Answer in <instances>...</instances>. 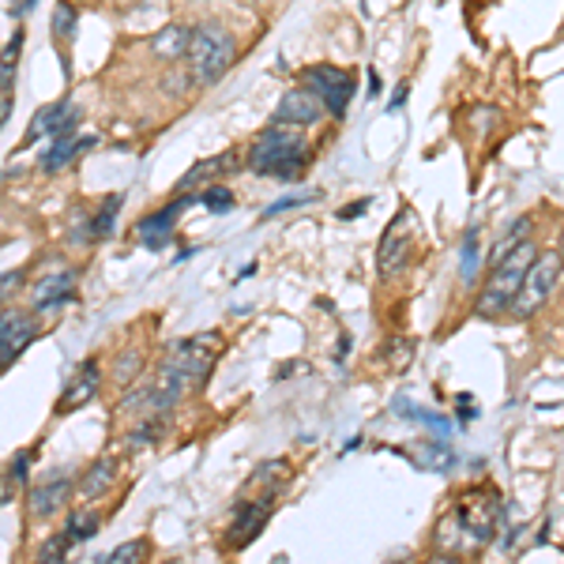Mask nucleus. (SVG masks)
Listing matches in <instances>:
<instances>
[{
	"mask_svg": "<svg viewBox=\"0 0 564 564\" xmlns=\"http://www.w3.org/2000/svg\"><path fill=\"white\" fill-rule=\"evenodd\" d=\"M121 204H124V196H106V204L98 207L95 218H90V238L102 241V238L113 234V223H117V212H121Z\"/></svg>",
	"mask_w": 564,
	"mask_h": 564,
	"instance_id": "obj_21",
	"label": "nucleus"
},
{
	"mask_svg": "<svg viewBox=\"0 0 564 564\" xmlns=\"http://www.w3.org/2000/svg\"><path fill=\"white\" fill-rule=\"evenodd\" d=\"M23 282V271H12V275H4L0 279V302H8V297L15 294V286Z\"/></svg>",
	"mask_w": 564,
	"mask_h": 564,
	"instance_id": "obj_33",
	"label": "nucleus"
},
{
	"mask_svg": "<svg viewBox=\"0 0 564 564\" xmlns=\"http://www.w3.org/2000/svg\"><path fill=\"white\" fill-rule=\"evenodd\" d=\"M162 436V417H148V422L140 425V430H135L132 436H129V448H143V444H151V441H159Z\"/></svg>",
	"mask_w": 564,
	"mask_h": 564,
	"instance_id": "obj_29",
	"label": "nucleus"
},
{
	"mask_svg": "<svg viewBox=\"0 0 564 564\" xmlns=\"http://www.w3.org/2000/svg\"><path fill=\"white\" fill-rule=\"evenodd\" d=\"M531 226H534V218H531V215H520V218H516L512 234H505V238H500V241L494 245V252H489V263H497L500 257H505V252H512L516 245H523L527 238H531Z\"/></svg>",
	"mask_w": 564,
	"mask_h": 564,
	"instance_id": "obj_22",
	"label": "nucleus"
},
{
	"mask_svg": "<svg viewBox=\"0 0 564 564\" xmlns=\"http://www.w3.org/2000/svg\"><path fill=\"white\" fill-rule=\"evenodd\" d=\"M188 39H193V26L170 23V26H162V31L151 39V53L159 61H181L188 53Z\"/></svg>",
	"mask_w": 564,
	"mask_h": 564,
	"instance_id": "obj_18",
	"label": "nucleus"
},
{
	"mask_svg": "<svg viewBox=\"0 0 564 564\" xmlns=\"http://www.w3.org/2000/svg\"><path fill=\"white\" fill-rule=\"evenodd\" d=\"M230 166H238V154L234 151H223V154H215V159H207V162H199V166H193L185 174V181L177 185V193H188V188H199L204 181H215L218 174H230Z\"/></svg>",
	"mask_w": 564,
	"mask_h": 564,
	"instance_id": "obj_19",
	"label": "nucleus"
},
{
	"mask_svg": "<svg viewBox=\"0 0 564 564\" xmlns=\"http://www.w3.org/2000/svg\"><path fill=\"white\" fill-rule=\"evenodd\" d=\"M98 143V135H53V143H50V151L42 154V170L45 174H61V170H68L72 162L79 159L87 148H95Z\"/></svg>",
	"mask_w": 564,
	"mask_h": 564,
	"instance_id": "obj_14",
	"label": "nucleus"
},
{
	"mask_svg": "<svg viewBox=\"0 0 564 564\" xmlns=\"http://www.w3.org/2000/svg\"><path fill=\"white\" fill-rule=\"evenodd\" d=\"M34 339H39V324H34L31 313H15V308L0 313V372L12 366Z\"/></svg>",
	"mask_w": 564,
	"mask_h": 564,
	"instance_id": "obj_8",
	"label": "nucleus"
},
{
	"mask_svg": "<svg viewBox=\"0 0 564 564\" xmlns=\"http://www.w3.org/2000/svg\"><path fill=\"white\" fill-rule=\"evenodd\" d=\"M414 241H417V215L411 207H403L395 223L384 230V238H380V249H377L380 275L384 279L403 275V268L414 260Z\"/></svg>",
	"mask_w": 564,
	"mask_h": 564,
	"instance_id": "obj_6",
	"label": "nucleus"
},
{
	"mask_svg": "<svg viewBox=\"0 0 564 564\" xmlns=\"http://www.w3.org/2000/svg\"><path fill=\"white\" fill-rule=\"evenodd\" d=\"M8 109H12V102H8V98H0V124L8 121Z\"/></svg>",
	"mask_w": 564,
	"mask_h": 564,
	"instance_id": "obj_39",
	"label": "nucleus"
},
{
	"mask_svg": "<svg viewBox=\"0 0 564 564\" xmlns=\"http://www.w3.org/2000/svg\"><path fill=\"white\" fill-rule=\"evenodd\" d=\"M98 527H102V520H98L90 508H76V512H68L65 534H68L72 542H90L98 534Z\"/></svg>",
	"mask_w": 564,
	"mask_h": 564,
	"instance_id": "obj_20",
	"label": "nucleus"
},
{
	"mask_svg": "<svg viewBox=\"0 0 564 564\" xmlns=\"http://www.w3.org/2000/svg\"><path fill=\"white\" fill-rule=\"evenodd\" d=\"M34 4H39V0H23V4H20V8H15V20H20V15H23V12H31V8H34Z\"/></svg>",
	"mask_w": 564,
	"mask_h": 564,
	"instance_id": "obj_37",
	"label": "nucleus"
},
{
	"mask_svg": "<svg viewBox=\"0 0 564 564\" xmlns=\"http://www.w3.org/2000/svg\"><path fill=\"white\" fill-rule=\"evenodd\" d=\"M199 199H204V207H207V212H215V215H226L234 207V193H230V188H223V185H207L204 193H199Z\"/></svg>",
	"mask_w": 564,
	"mask_h": 564,
	"instance_id": "obj_27",
	"label": "nucleus"
},
{
	"mask_svg": "<svg viewBox=\"0 0 564 564\" xmlns=\"http://www.w3.org/2000/svg\"><path fill=\"white\" fill-rule=\"evenodd\" d=\"M271 508H275V500L271 497H260V500H249V505H241L238 520H234L230 534H226V550H245L257 534L263 531V523H268Z\"/></svg>",
	"mask_w": 564,
	"mask_h": 564,
	"instance_id": "obj_12",
	"label": "nucleus"
},
{
	"mask_svg": "<svg viewBox=\"0 0 564 564\" xmlns=\"http://www.w3.org/2000/svg\"><path fill=\"white\" fill-rule=\"evenodd\" d=\"M478 271V234H467V245H463V279H475Z\"/></svg>",
	"mask_w": 564,
	"mask_h": 564,
	"instance_id": "obj_31",
	"label": "nucleus"
},
{
	"mask_svg": "<svg viewBox=\"0 0 564 564\" xmlns=\"http://www.w3.org/2000/svg\"><path fill=\"white\" fill-rule=\"evenodd\" d=\"M327 109L321 106V98L308 87H294L279 98L275 109V124H286V129H308V124H321Z\"/></svg>",
	"mask_w": 564,
	"mask_h": 564,
	"instance_id": "obj_9",
	"label": "nucleus"
},
{
	"mask_svg": "<svg viewBox=\"0 0 564 564\" xmlns=\"http://www.w3.org/2000/svg\"><path fill=\"white\" fill-rule=\"evenodd\" d=\"M297 204H305V199H302V196H286V199H282V204H271V207H268V212H263V215L271 218V215L286 212V207H297Z\"/></svg>",
	"mask_w": 564,
	"mask_h": 564,
	"instance_id": "obj_34",
	"label": "nucleus"
},
{
	"mask_svg": "<svg viewBox=\"0 0 564 564\" xmlns=\"http://www.w3.org/2000/svg\"><path fill=\"white\" fill-rule=\"evenodd\" d=\"M143 366V358H140V350H124V358H117V369H113V380L121 388H129L132 380H135V372H140Z\"/></svg>",
	"mask_w": 564,
	"mask_h": 564,
	"instance_id": "obj_28",
	"label": "nucleus"
},
{
	"mask_svg": "<svg viewBox=\"0 0 564 564\" xmlns=\"http://www.w3.org/2000/svg\"><path fill=\"white\" fill-rule=\"evenodd\" d=\"M557 257H561V263H564V234H561V241H557Z\"/></svg>",
	"mask_w": 564,
	"mask_h": 564,
	"instance_id": "obj_40",
	"label": "nucleus"
},
{
	"mask_svg": "<svg viewBox=\"0 0 564 564\" xmlns=\"http://www.w3.org/2000/svg\"><path fill=\"white\" fill-rule=\"evenodd\" d=\"M500 527V500L489 489H467L459 497L456 512L441 523L436 531V550L441 553H459L463 539L470 542V550H486L494 542Z\"/></svg>",
	"mask_w": 564,
	"mask_h": 564,
	"instance_id": "obj_1",
	"label": "nucleus"
},
{
	"mask_svg": "<svg viewBox=\"0 0 564 564\" xmlns=\"http://www.w3.org/2000/svg\"><path fill=\"white\" fill-rule=\"evenodd\" d=\"M151 553V545L148 539H135V542H124V545H117L113 553H106V564H135V561H143Z\"/></svg>",
	"mask_w": 564,
	"mask_h": 564,
	"instance_id": "obj_25",
	"label": "nucleus"
},
{
	"mask_svg": "<svg viewBox=\"0 0 564 564\" xmlns=\"http://www.w3.org/2000/svg\"><path fill=\"white\" fill-rule=\"evenodd\" d=\"M308 140L302 129H286V124H271L263 129L249 148L245 166L260 177H275V181H297L308 166Z\"/></svg>",
	"mask_w": 564,
	"mask_h": 564,
	"instance_id": "obj_2",
	"label": "nucleus"
},
{
	"mask_svg": "<svg viewBox=\"0 0 564 564\" xmlns=\"http://www.w3.org/2000/svg\"><path fill=\"white\" fill-rule=\"evenodd\" d=\"M534 257H539V245L527 238L512 252H505L497 263H489V282L481 286L478 316H505L512 308L516 294H520V282L527 275V268L534 263Z\"/></svg>",
	"mask_w": 564,
	"mask_h": 564,
	"instance_id": "obj_4",
	"label": "nucleus"
},
{
	"mask_svg": "<svg viewBox=\"0 0 564 564\" xmlns=\"http://www.w3.org/2000/svg\"><path fill=\"white\" fill-rule=\"evenodd\" d=\"M79 121V106L72 102H53V106H42L39 113H34V121L26 124V143L34 140H45V135H68L72 129H76Z\"/></svg>",
	"mask_w": 564,
	"mask_h": 564,
	"instance_id": "obj_10",
	"label": "nucleus"
},
{
	"mask_svg": "<svg viewBox=\"0 0 564 564\" xmlns=\"http://www.w3.org/2000/svg\"><path fill=\"white\" fill-rule=\"evenodd\" d=\"M188 204H193V196L181 193L170 207H162V212H154L151 218H143V223L135 226V230H140V241L148 245V249H166L170 238H174V223H177V215L185 212Z\"/></svg>",
	"mask_w": 564,
	"mask_h": 564,
	"instance_id": "obj_13",
	"label": "nucleus"
},
{
	"mask_svg": "<svg viewBox=\"0 0 564 564\" xmlns=\"http://www.w3.org/2000/svg\"><path fill=\"white\" fill-rule=\"evenodd\" d=\"M561 271H564V263H561L557 252H550V257H534V263L527 268V275L520 282V294H516V302L508 313H512L516 321H531V316L550 302Z\"/></svg>",
	"mask_w": 564,
	"mask_h": 564,
	"instance_id": "obj_5",
	"label": "nucleus"
},
{
	"mask_svg": "<svg viewBox=\"0 0 564 564\" xmlns=\"http://www.w3.org/2000/svg\"><path fill=\"white\" fill-rule=\"evenodd\" d=\"M31 459H34V452H20V456H15V463H12V481H23L26 478V467H31Z\"/></svg>",
	"mask_w": 564,
	"mask_h": 564,
	"instance_id": "obj_32",
	"label": "nucleus"
},
{
	"mask_svg": "<svg viewBox=\"0 0 564 564\" xmlns=\"http://www.w3.org/2000/svg\"><path fill=\"white\" fill-rule=\"evenodd\" d=\"M403 98H406V87H399V90H395V98H391V109L403 106Z\"/></svg>",
	"mask_w": 564,
	"mask_h": 564,
	"instance_id": "obj_36",
	"label": "nucleus"
},
{
	"mask_svg": "<svg viewBox=\"0 0 564 564\" xmlns=\"http://www.w3.org/2000/svg\"><path fill=\"white\" fill-rule=\"evenodd\" d=\"M377 90H380V76L377 72H369V95H377Z\"/></svg>",
	"mask_w": 564,
	"mask_h": 564,
	"instance_id": "obj_38",
	"label": "nucleus"
},
{
	"mask_svg": "<svg viewBox=\"0 0 564 564\" xmlns=\"http://www.w3.org/2000/svg\"><path fill=\"white\" fill-rule=\"evenodd\" d=\"M68 550H72V539H68L65 531H57V534H50V539L42 542L39 561H42V564H57V561H65V557H68Z\"/></svg>",
	"mask_w": 564,
	"mask_h": 564,
	"instance_id": "obj_26",
	"label": "nucleus"
},
{
	"mask_svg": "<svg viewBox=\"0 0 564 564\" xmlns=\"http://www.w3.org/2000/svg\"><path fill=\"white\" fill-rule=\"evenodd\" d=\"M20 50H23V31H15L4 45V57H0V87L12 90L15 84V68H20Z\"/></svg>",
	"mask_w": 564,
	"mask_h": 564,
	"instance_id": "obj_23",
	"label": "nucleus"
},
{
	"mask_svg": "<svg viewBox=\"0 0 564 564\" xmlns=\"http://www.w3.org/2000/svg\"><path fill=\"white\" fill-rule=\"evenodd\" d=\"M305 87L313 90L316 98H321V106L327 109L332 117H343L354 98V90H358V79L350 76V72L335 68V65H308L302 72Z\"/></svg>",
	"mask_w": 564,
	"mask_h": 564,
	"instance_id": "obj_7",
	"label": "nucleus"
},
{
	"mask_svg": "<svg viewBox=\"0 0 564 564\" xmlns=\"http://www.w3.org/2000/svg\"><path fill=\"white\" fill-rule=\"evenodd\" d=\"M188 76L196 87H212L230 72L234 57H238V39L226 31L223 23H199L193 26V39H188Z\"/></svg>",
	"mask_w": 564,
	"mask_h": 564,
	"instance_id": "obj_3",
	"label": "nucleus"
},
{
	"mask_svg": "<svg viewBox=\"0 0 564 564\" xmlns=\"http://www.w3.org/2000/svg\"><path fill=\"white\" fill-rule=\"evenodd\" d=\"M76 26H79V15H76V8H72V0H61V4L53 8V39L72 42L76 39Z\"/></svg>",
	"mask_w": 564,
	"mask_h": 564,
	"instance_id": "obj_24",
	"label": "nucleus"
},
{
	"mask_svg": "<svg viewBox=\"0 0 564 564\" xmlns=\"http://www.w3.org/2000/svg\"><path fill=\"white\" fill-rule=\"evenodd\" d=\"M72 489H76V478H72V470H61V475H53L50 481H42V486L31 489V516L34 520H50L53 512H61L65 508V500L72 497Z\"/></svg>",
	"mask_w": 564,
	"mask_h": 564,
	"instance_id": "obj_11",
	"label": "nucleus"
},
{
	"mask_svg": "<svg viewBox=\"0 0 564 564\" xmlns=\"http://www.w3.org/2000/svg\"><path fill=\"white\" fill-rule=\"evenodd\" d=\"M117 475H121V463H117L113 456L98 459L95 467L84 470V478L76 481L79 500H98L102 494H109V489H113V481H117Z\"/></svg>",
	"mask_w": 564,
	"mask_h": 564,
	"instance_id": "obj_17",
	"label": "nucleus"
},
{
	"mask_svg": "<svg viewBox=\"0 0 564 564\" xmlns=\"http://www.w3.org/2000/svg\"><path fill=\"white\" fill-rule=\"evenodd\" d=\"M188 87H193V76L188 72H166V84H162V90H166L170 98H185L188 95Z\"/></svg>",
	"mask_w": 564,
	"mask_h": 564,
	"instance_id": "obj_30",
	"label": "nucleus"
},
{
	"mask_svg": "<svg viewBox=\"0 0 564 564\" xmlns=\"http://www.w3.org/2000/svg\"><path fill=\"white\" fill-rule=\"evenodd\" d=\"M369 212V199H358V204H350V207H343L339 218H358V215H366Z\"/></svg>",
	"mask_w": 564,
	"mask_h": 564,
	"instance_id": "obj_35",
	"label": "nucleus"
},
{
	"mask_svg": "<svg viewBox=\"0 0 564 564\" xmlns=\"http://www.w3.org/2000/svg\"><path fill=\"white\" fill-rule=\"evenodd\" d=\"M76 297V271H53V275H45L39 286L31 290V305L39 308H53L61 302H72Z\"/></svg>",
	"mask_w": 564,
	"mask_h": 564,
	"instance_id": "obj_15",
	"label": "nucleus"
},
{
	"mask_svg": "<svg viewBox=\"0 0 564 564\" xmlns=\"http://www.w3.org/2000/svg\"><path fill=\"white\" fill-rule=\"evenodd\" d=\"M98 384H102V369H98L95 361H87V366H79L76 377L68 380L65 395H61L57 411H76V406L90 403V399L98 395Z\"/></svg>",
	"mask_w": 564,
	"mask_h": 564,
	"instance_id": "obj_16",
	"label": "nucleus"
}]
</instances>
